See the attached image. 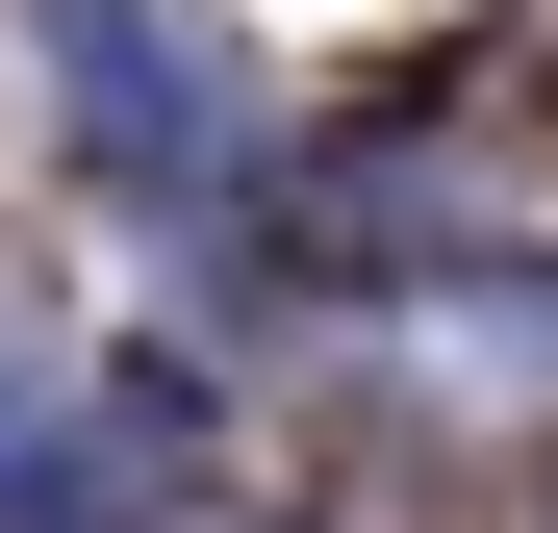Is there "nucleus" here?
Masks as SVG:
<instances>
[{
    "label": "nucleus",
    "mask_w": 558,
    "mask_h": 533,
    "mask_svg": "<svg viewBox=\"0 0 558 533\" xmlns=\"http://www.w3.org/2000/svg\"><path fill=\"white\" fill-rule=\"evenodd\" d=\"M51 51H76V128H102L128 178H204V153L254 128V102H204V51H178L153 0H51Z\"/></svg>",
    "instance_id": "nucleus-1"
}]
</instances>
